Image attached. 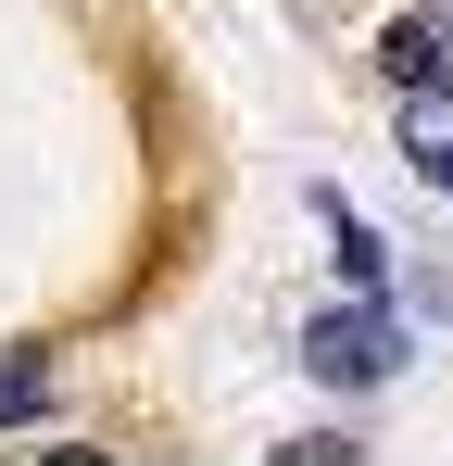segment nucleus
Instances as JSON below:
<instances>
[{
    "label": "nucleus",
    "instance_id": "2",
    "mask_svg": "<svg viewBox=\"0 0 453 466\" xmlns=\"http://www.w3.org/2000/svg\"><path fill=\"white\" fill-rule=\"evenodd\" d=\"M378 64H390V88H441L453 76V25L441 13H403V25L378 38Z\"/></svg>",
    "mask_w": 453,
    "mask_h": 466
},
{
    "label": "nucleus",
    "instance_id": "5",
    "mask_svg": "<svg viewBox=\"0 0 453 466\" xmlns=\"http://www.w3.org/2000/svg\"><path fill=\"white\" fill-rule=\"evenodd\" d=\"M0 416H38V366H13V379H0Z\"/></svg>",
    "mask_w": 453,
    "mask_h": 466
},
{
    "label": "nucleus",
    "instance_id": "4",
    "mask_svg": "<svg viewBox=\"0 0 453 466\" xmlns=\"http://www.w3.org/2000/svg\"><path fill=\"white\" fill-rule=\"evenodd\" d=\"M340 265H353V290H378V278H390V252H378V239L353 228V215H340Z\"/></svg>",
    "mask_w": 453,
    "mask_h": 466
},
{
    "label": "nucleus",
    "instance_id": "3",
    "mask_svg": "<svg viewBox=\"0 0 453 466\" xmlns=\"http://www.w3.org/2000/svg\"><path fill=\"white\" fill-rule=\"evenodd\" d=\"M403 152H416V177H428V189H453V76L403 101Z\"/></svg>",
    "mask_w": 453,
    "mask_h": 466
},
{
    "label": "nucleus",
    "instance_id": "1",
    "mask_svg": "<svg viewBox=\"0 0 453 466\" xmlns=\"http://www.w3.org/2000/svg\"><path fill=\"white\" fill-rule=\"evenodd\" d=\"M302 366H315L327 390H378L390 366H403V328H390L378 303H353V315H315V328H302Z\"/></svg>",
    "mask_w": 453,
    "mask_h": 466
}]
</instances>
